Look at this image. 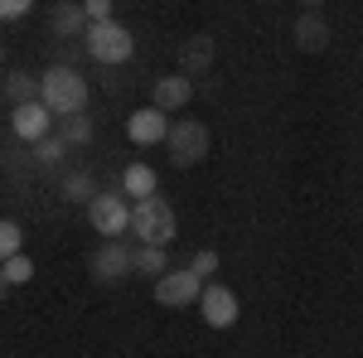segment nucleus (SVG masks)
I'll list each match as a JSON object with an SVG mask.
<instances>
[{"mask_svg": "<svg viewBox=\"0 0 363 358\" xmlns=\"http://www.w3.org/2000/svg\"><path fill=\"white\" fill-rule=\"evenodd\" d=\"M174 233H179V223H174L169 198L150 194V198L131 203V237H136L140 247H165V242H174Z\"/></svg>", "mask_w": 363, "mask_h": 358, "instance_id": "nucleus-1", "label": "nucleus"}, {"mask_svg": "<svg viewBox=\"0 0 363 358\" xmlns=\"http://www.w3.org/2000/svg\"><path fill=\"white\" fill-rule=\"evenodd\" d=\"M39 102L54 116H78V111H87V78L78 68H49L39 78Z\"/></svg>", "mask_w": 363, "mask_h": 358, "instance_id": "nucleus-2", "label": "nucleus"}, {"mask_svg": "<svg viewBox=\"0 0 363 358\" xmlns=\"http://www.w3.org/2000/svg\"><path fill=\"white\" fill-rule=\"evenodd\" d=\"M87 49L97 63H126V58L136 54V39H131V29L116 25V20H97V25H87Z\"/></svg>", "mask_w": 363, "mask_h": 358, "instance_id": "nucleus-3", "label": "nucleus"}, {"mask_svg": "<svg viewBox=\"0 0 363 358\" xmlns=\"http://www.w3.org/2000/svg\"><path fill=\"white\" fill-rule=\"evenodd\" d=\"M165 145H169V160L174 165H199V160H208V126L203 121H174L169 126V136H165Z\"/></svg>", "mask_w": 363, "mask_h": 358, "instance_id": "nucleus-4", "label": "nucleus"}, {"mask_svg": "<svg viewBox=\"0 0 363 358\" xmlns=\"http://www.w3.org/2000/svg\"><path fill=\"white\" fill-rule=\"evenodd\" d=\"M87 218L102 237H121V233H131V203H126V194H92Z\"/></svg>", "mask_w": 363, "mask_h": 358, "instance_id": "nucleus-5", "label": "nucleus"}, {"mask_svg": "<svg viewBox=\"0 0 363 358\" xmlns=\"http://www.w3.org/2000/svg\"><path fill=\"white\" fill-rule=\"evenodd\" d=\"M199 296H203V281H199L189 267L155 276V301L165 305V310H184V305H199Z\"/></svg>", "mask_w": 363, "mask_h": 358, "instance_id": "nucleus-6", "label": "nucleus"}, {"mask_svg": "<svg viewBox=\"0 0 363 358\" xmlns=\"http://www.w3.org/2000/svg\"><path fill=\"white\" fill-rule=\"evenodd\" d=\"M199 315H203L208 330H233V325H238V291H228V286H218V281H203Z\"/></svg>", "mask_w": 363, "mask_h": 358, "instance_id": "nucleus-7", "label": "nucleus"}, {"mask_svg": "<svg viewBox=\"0 0 363 358\" xmlns=\"http://www.w3.org/2000/svg\"><path fill=\"white\" fill-rule=\"evenodd\" d=\"M87 272H92V281H102V286H116L121 276L136 272V252L121 247L116 237H107V247L92 252V262H87Z\"/></svg>", "mask_w": 363, "mask_h": 358, "instance_id": "nucleus-8", "label": "nucleus"}, {"mask_svg": "<svg viewBox=\"0 0 363 358\" xmlns=\"http://www.w3.org/2000/svg\"><path fill=\"white\" fill-rule=\"evenodd\" d=\"M126 136H131V145H140V150H150V145H165L169 136V116L160 107H140L126 116Z\"/></svg>", "mask_w": 363, "mask_h": 358, "instance_id": "nucleus-9", "label": "nucleus"}, {"mask_svg": "<svg viewBox=\"0 0 363 358\" xmlns=\"http://www.w3.org/2000/svg\"><path fill=\"white\" fill-rule=\"evenodd\" d=\"M10 131L20 140H44L49 131H54V111L44 107V102H15V111H10Z\"/></svg>", "mask_w": 363, "mask_h": 358, "instance_id": "nucleus-10", "label": "nucleus"}, {"mask_svg": "<svg viewBox=\"0 0 363 358\" xmlns=\"http://www.w3.org/2000/svg\"><path fill=\"white\" fill-rule=\"evenodd\" d=\"M189 97H194V83H189V73H165V78L155 83V92H150V107L174 111V107H184Z\"/></svg>", "mask_w": 363, "mask_h": 358, "instance_id": "nucleus-11", "label": "nucleus"}, {"mask_svg": "<svg viewBox=\"0 0 363 358\" xmlns=\"http://www.w3.org/2000/svg\"><path fill=\"white\" fill-rule=\"evenodd\" d=\"M296 44H301L306 54H325V44H330V25H325L320 10H306V15L296 20Z\"/></svg>", "mask_w": 363, "mask_h": 358, "instance_id": "nucleus-12", "label": "nucleus"}, {"mask_svg": "<svg viewBox=\"0 0 363 358\" xmlns=\"http://www.w3.org/2000/svg\"><path fill=\"white\" fill-rule=\"evenodd\" d=\"M155 184H160V179H155V169L145 165V160L126 165V174H121V194H126L131 203H136V198H150V194H155Z\"/></svg>", "mask_w": 363, "mask_h": 358, "instance_id": "nucleus-13", "label": "nucleus"}, {"mask_svg": "<svg viewBox=\"0 0 363 358\" xmlns=\"http://www.w3.org/2000/svg\"><path fill=\"white\" fill-rule=\"evenodd\" d=\"M87 25H92V20H87L83 0H63V5L54 10V34H78V29L87 34Z\"/></svg>", "mask_w": 363, "mask_h": 358, "instance_id": "nucleus-14", "label": "nucleus"}, {"mask_svg": "<svg viewBox=\"0 0 363 358\" xmlns=\"http://www.w3.org/2000/svg\"><path fill=\"white\" fill-rule=\"evenodd\" d=\"M208 63H213V39L208 34H194L184 44V73H208Z\"/></svg>", "mask_w": 363, "mask_h": 358, "instance_id": "nucleus-15", "label": "nucleus"}, {"mask_svg": "<svg viewBox=\"0 0 363 358\" xmlns=\"http://www.w3.org/2000/svg\"><path fill=\"white\" fill-rule=\"evenodd\" d=\"M136 272L140 276H165L169 272L165 247H136Z\"/></svg>", "mask_w": 363, "mask_h": 358, "instance_id": "nucleus-16", "label": "nucleus"}, {"mask_svg": "<svg viewBox=\"0 0 363 358\" xmlns=\"http://www.w3.org/2000/svg\"><path fill=\"white\" fill-rule=\"evenodd\" d=\"M58 136L68 140V145H87V140H92V121H87V111L63 116V131H58Z\"/></svg>", "mask_w": 363, "mask_h": 358, "instance_id": "nucleus-17", "label": "nucleus"}, {"mask_svg": "<svg viewBox=\"0 0 363 358\" xmlns=\"http://www.w3.org/2000/svg\"><path fill=\"white\" fill-rule=\"evenodd\" d=\"M63 198H73V203H92V174H87V169H73V174L63 179Z\"/></svg>", "mask_w": 363, "mask_h": 358, "instance_id": "nucleus-18", "label": "nucleus"}, {"mask_svg": "<svg viewBox=\"0 0 363 358\" xmlns=\"http://www.w3.org/2000/svg\"><path fill=\"white\" fill-rule=\"evenodd\" d=\"M20 247H25V228H20L15 218H0V262L15 257Z\"/></svg>", "mask_w": 363, "mask_h": 358, "instance_id": "nucleus-19", "label": "nucleus"}, {"mask_svg": "<svg viewBox=\"0 0 363 358\" xmlns=\"http://www.w3.org/2000/svg\"><path fill=\"white\" fill-rule=\"evenodd\" d=\"M0 267H5V281H10V286H25V281H34V262H29L25 252H15V257H5Z\"/></svg>", "mask_w": 363, "mask_h": 358, "instance_id": "nucleus-20", "label": "nucleus"}, {"mask_svg": "<svg viewBox=\"0 0 363 358\" xmlns=\"http://www.w3.org/2000/svg\"><path fill=\"white\" fill-rule=\"evenodd\" d=\"M34 160H39V165H58V160H63V136L34 140Z\"/></svg>", "mask_w": 363, "mask_h": 358, "instance_id": "nucleus-21", "label": "nucleus"}, {"mask_svg": "<svg viewBox=\"0 0 363 358\" xmlns=\"http://www.w3.org/2000/svg\"><path fill=\"white\" fill-rule=\"evenodd\" d=\"M5 92H10V97H20V102H39V78H29V73H15Z\"/></svg>", "mask_w": 363, "mask_h": 358, "instance_id": "nucleus-22", "label": "nucleus"}, {"mask_svg": "<svg viewBox=\"0 0 363 358\" xmlns=\"http://www.w3.org/2000/svg\"><path fill=\"white\" fill-rule=\"evenodd\" d=\"M189 272H194L199 281H213V272H218V252H194Z\"/></svg>", "mask_w": 363, "mask_h": 358, "instance_id": "nucleus-23", "label": "nucleus"}, {"mask_svg": "<svg viewBox=\"0 0 363 358\" xmlns=\"http://www.w3.org/2000/svg\"><path fill=\"white\" fill-rule=\"evenodd\" d=\"M29 10H34V0H0V20H5V25H15V20H25Z\"/></svg>", "mask_w": 363, "mask_h": 358, "instance_id": "nucleus-24", "label": "nucleus"}, {"mask_svg": "<svg viewBox=\"0 0 363 358\" xmlns=\"http://www.w3.org/2000/svg\"><path fill=\"white\" fill-rule=\"evenodd\" d=\"M83 10H87L92 25H97V20H112V0H83Z\"/></svg>", "mask_w": 363, "mask_h": 358, "instance_id": "nucleus-25", "label": "nucleus"}, {"mask_svg": "<svg viewBox=\"0 0 363 358\" xmlns=\"http://www.w3.org/2000/svg\"><path fill=\"white\" fill-rule=\"evenodd\" d=\"M5 291H10V281H5V267H0V301H5Z\"/></svg>", "mask_w": 363, "mask_h": 358, "instance_id": "nucleus-26", "label": "nucleus"}, {"mask_svg": "<svg viewBox=\"0 0 363 358\" xmlns=\"http://www.w3.org/2000/svg\"><path fill=\"white\" fill-rule=\"evenodd\" d=\"M301 5H306V10H320V5H325V0H301Z\"/></svg>", "mask_w": 363, "mask_h": 358, "instance_id": "nucleus-27", "label": "nucleus"}, {"mask_svg": "<svg viewBox=\"0 0 363 358\" xmlns=\"http://www.w3.org/2000/svg\"><path fill=\"white\" fill-rule=\"evenodd\" d=\"M0 58H5V49H0Z\"/></svg>", "mask_w": 363, "mask_h": 358, "instance_id": "nucleus-28", "label": "nucleus"}]
</instances>
